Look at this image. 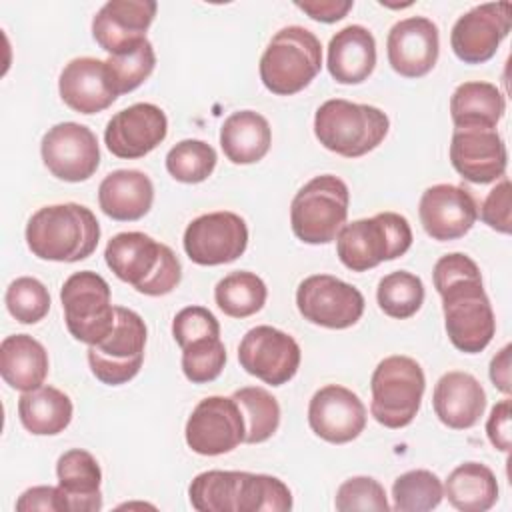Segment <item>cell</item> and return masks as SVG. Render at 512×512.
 I'll list each match as a JSON object with an SVG mask.
<instances>
[{
    "label": "cell",
    "instance_id": "44",
    "mask_svg": "<svg viewBox=\"0 0 512 512\" xmlns=\"http://www.w3.org/2000/svg\"><path fill=\"white\" fill-rule=\"evenodd\" d=\"M172 336L180 348L202 340L220 336L216 316L204 306H186L172 320Z\"/></svg>",
    "mask_w": 512,
    "mask_h": 512
},
{
    "label": "cell",
    "instance_id": "18",
    "mask_svg": "<svg viewBox=\"0 0 512 512\" xmlns=\"http://www.w3.org/2000/svg\"><path fill=\"white\" fill-rule=\"evenodd\" d=\"M308 424L318 438L330 444H346L362 434L366 408L350 388L326 384L310 398Z\"/></svg>",
    "mask_w": 512,
    "mask_h": 512
},
{
    "label": "cell",
    "instance_id": "2",
    "mask_svg": "<svg viewBox=\"0 0 512 512\" xmlns=\"http://www.w3.org/2000/svg\"><path fill=\"white\" fill-rule=\"evenodd\" d=\"M98 240L100 224L94 212L76 202L42 206L26 224V244L40 260H84L96 250Z\"/></svg>",
    "mask_w": 512,
    "mask_h": 512
},
{
    "label": "cell",
    "instance_id": "21",
    "mask_svg": "<svg viewBox=\"0 0 512 512\" xmlns=\"http://www.w3.org/2000/svg\"><path fill=\"white\" fill-rule=\"evenodd\" d=\"M450 162L464 180L472 184H490L506 174V144L496 130L454 128Z\"/></svg>",
    "mask_w": 512,
    "mask_h": 512
},
{
    "label": "cell",
    "instance_id": "30",
    "mask_svg": "<svg viewBox=\"0 0 512 512\" xmlns=\"http://www.w3.org/2000/svg\"><path fill=\"white\" fill-rule=\"evenodd\" d=\"M504 110V94L490 82H464L450 98V116L456 128L496 130Z\"/></svg>",
    "mask_w": 512,
    "mask_h": 512
},
{
    "label": "cell",
    "instance_id": "3",
    "mask_svg": "<svg viewBox=\"0 0 512 512\" xmlns=\"http://www.w3.org/2000/svg\"><path fill=\"white\" fill-rule=\"evenodd\" d=\"M108 268L146 296L170 294L182 278V266L170 246L144 232H120L104 250Z\"/></svg>",
    "mask_w": 512,
    "mask_h": 512
},
{
    "label": "cell",
    "instance_id": "10",
    "mask_svg": "<svg viewBox=\"0 0 512 512\" xmlns=\"http://www.w3.org/2000/svg\"><path fill=\"white\" fill-rule=\"evenodd\" d=\"M146 324L130 308L116 306L112 332L94 346H88V364L92 374L108 386H120L132 380L144 362Z\"/></svg>",
    "mask_w": 512,
    "mask_h": 512
},
{
    "label": "cell",
    "instance_id": "22",
    "mask_svg": "<svg viewBox=\"0 0 512 512\" xmlns=\"http://www.w3.org/2000/svg\"><path fill=\"white\" fill-rule=\"evenodd\" d=\"M158 4L154 0H108L92 20V36L110 56L146 40Z\"/></svg>",
    "mask_w": 512,
    "mask_h": 512
},
{
    "label": "cell",
    "instance_id": "8",
    "mask_svg": "<svg viewBox=\"0 0 512 512\" xmlns=\"http://www.w3.org/2000/svg\"><path fill=\"white\" fill-rule=\"evenodd\" d=\"M350 192L344 180L334 174H320L308 180L292 198L290 226L306 244H328L336 240L346 222Z\"/></svg>",
    "mask_w": 512,
    "mask_h": 512
},
{
    "label": "cell",
    "instance_id": "6",
    "mask_svg": "<svg viewBox=\"0 0 512 512\" xmlns=\"http://www.w3.org/2000/svg\"><path fill=\"white\" fill-rule=\"evenodd\" d=\"M412 246V228L402 214L380 212L344 224L336 236V254L352 272H366L394 260Z\"/></svg>",
    "mask_w": 512,
    "mask_h": 512
},
{
    "label": "cell",
    "instance_id": "1",
    "mask_svg": "<svg viewBox=\"0 0 512 512\" xmlns=\"http://www.w3.org/2000/svg\"><path fill=\"white\" fill-rule=\"evenodd\" d=\"M432 280L442 298L444 328L454 348L464 354L482 352L494 338L496 320L476 262L462 252L446 254L436 260Z\"/></svg>",
    "mask_w": 512,
    "mask_h": 512
},
{
    "label": "cell",
    "instance_id": "25",
    "mask_svg": "<svg viewBox=\"0 0 512 512\" xmlns=\"http://www.w3.org/2000/svg\"><path fill=\"white\" fill-rule=\"evenodd\" d=\"M330 76L338 84H360L376 66V40L372 32L360 24L338 30L328 42Z\"/></svg>",
    "mask_w": 512,
    "mask_h": 512
},
{
    "label": "cell",
    "instance_id": "40",
    "mask_svg": "<svg viewBox=\"0 0 512 512\" xmlns=\"http://www.w3.org/2000/svg\"><path fill=\"white\" fill-rule=\"evenodd\" d=\"M104 62H106V72H108L110 84H112L116 96H120V94L136 90L154 72L156 54H154L150 40L146 38L136 48L122 52V54H114Z\"/></svg>",
    "mask_w": 512,
    "mask_h": 512
},
{
    "label": "cell",
    "instance_id": "36",
    "mask_svg": "<svg viewBox=\"0 0 512 512\" xmlns=\"http://www.w3.org/2000/svg\"><path fill=\"white\" fill-rule=\"evenodd\" d=\"M376 300L386 316L404 320L420 310L424 302V284L420 276L406 270H396L378 282Z\"/></svg>",
    "mask_w": 512,
    "mask_h": 512
},
{
    "label": "cell",
    "instance_id": "16",
    "mask_svg": "<svg viewBox=\"0 0 512 512\" xmlns=\"http://www.w3.org/2000/svg\"><path fill=\"white\" fill-rule=\"evenodd\" d=\"M512 28L510 2H486L462 14L450 32V46L466 64L488 62Z\"/></svg>",
    "mask_w": 512,
    "mask_h": 512
},
{
    "label": "cell",
    "instance_id": "17",
    "mask_svg": "<svg viewBox=\"0 0 512 512\" xmlns=\"http://www.w3.org/2000/svg\"><path fill=\"white\" fill-rule=\"evenodd\" d=\"M166 134L168 118L164 110L150 102H138L108 120L104 144L114 156L134 160L152 152Z\"/></svg>",
    "mask_w": 512,
    "mask_h": 512
},
{
    "label": "cell",
    "instance_id": "32",
    "mask_svg": "<svg viewBox=\"0 0 512 512\" xmlns=\"http://www.w3.org/2000/svg\"><path fill=\"white\" fill-rule=\"evenodd\" d=\"M444 496L460 512H486L498 500V482L486 464L464 462L448 474Z\"/></svg>",
    "mask_w": 512,
    "mask_h": 512
},
{
    "label": "cell",
    "instance_id": "15",
    "mask_svg": "<svg viewBox=\"0 0 512 512\" xmlns=\"http://www.w3.org/2000/svg\"><path fill=\"white\" fill-rule=\"evenodd\" d=\"M40 154L50 174L64 182H84L100 164L96 134L78 122L52 126L42 136Z\"/></svg>",
    "mask_w": 512,
    "mask_h": 512
},
{
    "label": "cell",
    "instance_id": "38",
    "mask_svg": "<svg viewBox=\"0 0 512 512\" xmlns=\"http://www.w3.org/2000/svg\"><path fill=\"white\" fill-rule=\"evenodd\" d=\"M290 508L292 492L280 478L242 472L236 512H286Z\"/></svg>",
    "mask_w": 512,
    "mask_h": 512
},
{
    "label": "cell",
    "instance_id": "29",
    "mask_svg": "<svg viewBox=\"0 0 512 512\" xmlns=\"http://www.w3.org/2000/svg\"><path fill=\"white\" fill-rule=\"evenodd\" d=\"M270 144V124L254 110L232 112L220 128V148L232 164H254L262 160Z\"/></svg>",
    "mask_w": 512,
    "mask_h": 512
},
{
    "label": "cell",
    "instance_id": "31",
    "mask_svg": "<svg viewBox=\"0 0 512 512\" xmlns=\"http://www.w3.org/2000/svg\"><path fill=\"white\" fill-rule=\"evenodd\" d=\"M72 400L54 386H40L24 392L18 400L22 426L36 436H56L72 420Z\"/></svg>",
    "mask_w": 512,
    "mask_h": 512
},
{
    "label": "cell",
    "instance_id": "39",
    "mask_svg": "<svg viewBox=\"0 0 512 512\" xmlns=\"http://www.w3.org/2000/svg\"><path fill=\"white\" fill-rule=\"evenodd\" d=\"M216 160V150L208 142L188 138L168 150L166 170L178 182L198 184L214 172Z\"/></svg>",
    "mask_w": 512,
    "mask_h": 512
},
{
    "label": "cell",
    "instance_id": "49",
    "mask_svg": "<svg viewBox=\"0 0 512 512\" xmlns=\"http://www.w3.org/2000/svg\"><path fill=\"white\" fill-rule=\"evenodd\" d=\"M490 380L500 392L510 394V344H506L492 358V362H490Z\"/></svg>",
    "mask_w": 512,
    "mask_h": 512
},
{
    "label": "cell",
    "instance_id": "24",
    "mask_svg": "<svg viewBox=\"0 0 512 512\" xmlns=\"http://www.w3.org/2000/svg\"><path fill=\"white\" fill-rule=\"evenodd\" d=\"M432 406L444 426L452 430H468L478 424L484 414L486 392L472 374L452 370L438 378Z\"/></svg>",
    "mask_w": 512,
    "mask_h": 512
},
{
    "label": "cell",
    "instance_id": "27",
    "mask_svg": "<svg viewBox=\"0 0 512 512\" xmlns=\"http://www.w3.org/2000/svg\"><path fill=\"white\" fill-rule=\"evenodd\" d=\"M56 476L70 512H96L102 508V470L90 452L80 448L66 450L56 462Z\"/></svg>",
    "mask_w": 512,
    "mask_h": 512
},
{
    "label": "cell",
    "instance_id": "33",
    "mask_svg": "<svg viewBox=\"0 0 512 512\" xmlns=\"http://www.w3.org/2000/svg\"><path fill=\"white\" fill-rule=\"evenodd\" d=\"M268 298V288L260 276L248 270L226 274L214 288L218 308L232 318H248L262 310Z\"/></svg>",
    "mask_w": 512,
    "mask_h": 512
},
{
    "label": "cell",
    "instance_id": "37",
    "mask_svg": "<svg viewBox=\"0 0 512 512\" xmlns=\"http://www.w3.org/2000/svg\"><path fill=\"white\" fill-rule=\"evenodd\" d=\"M392 498L398 512H426L442 502L444 484L430 470H408L394 480Z\"/></svg>",
    "mask_w": 512,
    "mask_h": 512
},
{
    "label": "cell",
    "instance_id": "12",
    "mask_svg": "<svg viewBox=\"0 0 512 512\" xmlns=\"http://www.w3.org/2000/svg\"><path fill=\"white\" fill-rule=\"evenodd\" d=\"M186 444L200 456H220L244 442L246 426L238 402L230 396L200 400L186 420Z\"/></svg>",
    "mask_w": 512,
    "mask_h": 512
},
{
    "label": "cell",
    "instance_id": "13",
    "mask_svg": "<svg viewBox=\"0 0 512 512\" xmlns=\"http://www.w3.org/2000/svg\"><path fill=\"white\" fill-rule=\"evenodd\" d=\"M182 244L194 264H228L244 254L248 246V226L244 218L234 212H208L186 226Z\"/></svg>",
    "mask_w": 512,
    "mask_h": 512
},
{
    "label": "cell",
    "instance_id": "14",
    "mask_svg": "<svg viewBox=\"0 0 512 512\" xmlns=\"http://www.w3.org/2000/svg\"><path fill=\"white\" fill-rule=\"evenodd\" d=\"M298 342L268 324L250 328L238 346L240 366L270 386H282L294 378L300 366Z\"/></svg>",
    "mask_w": 512,
    "mask_h": 512
},
{
    "label": "cell",
    "instance_id": "34",
    "mask_svg": "<svg viewBox=\"0 0 512 512\" xmlns=\"http://www.w3.org/2000/svg\"><path fill=\"white\" fill-rule=\"evenodd\" d=\"M240 476L236 470H208L198 474L190 486V504L198 512H236Z\"/></svg>",
    "mask_w": 512,
    "mask_h": 512
},
{
    "label": "cell",
    "instance_id": "42",
    "mask_svg": "<svg viewBox=\"0 0 512 512\" xmlns=\"http://www.w3.org/2000/svg\"><path fill=\"white\" fill-rule=\"evenodd\" d=\"M226 364V348L216 338H202L182 348V372L192 384H206L220 376Z\"/></svg>",
    "mask_w": 512,
    "mask_h": 512
},
{
    "label": "cell",
    "instance_id": "19",
    "mask_svg": "<svg viewBox=\"0 0 512 512\" xmlns=\"http://www.w3.org/2000/svg\"><path fill=\"white\" fill-rule=\"evenodd\" d=\"M418 216L432 240L450 242L470 232L478 218V206L470 190L456 184H434L422 192Z\"/></svg>",
    "mask_w": 512,
    "mask_h": 512
},
{
    "label": "cell",
    "instance_id": "35",
    "mask_svg": "<svg viewBox=\"0 0 512 512\" xmlns=\"http://www.w3.org/2000/svg\"><path fill=\"white\" fill-rule=\"evenodd\" d=\"M238 402L244 426H246V444H260L266 442L280 426V404L278 400L260 386H246L232 394Z\"/></svg>",
    "mask_w": 512,
    "mask_h": 512
},
{
    "label": "cell",
    "instance_id": "28",
    "mask_svg": "<svg viewBox=\"0 0 512 512\" xmlns=\"http://www.w3.org/2000/svg\"><path fill=\"white\" fill-rule=\"evenodd\" d=\"M48 352L28 334L6 336L0 344V374L8 386L20 392L40 388L48 376Z\"/></svg>",
    "mask_w": 512,
    "mask_h": 512
},
{
    "label": "cell",
    "instance_id": "26",
    "mask_svg": "<svg viewBox=\"0 0 512 512\" xmlns=\"http://www.w3.org/2000/svg\"><path fill=\"white\" fill-rule=\"evenodd\" d=\"M154 202V184L140 170H114L98 186L102 212L118 222H132L146 216Z\"/></svg>",
    "mask_w": 512,
    "mask_h": 512
},
{
    "label": "cell",
    "instance_id": "9",
    "mask_svg": "<svg viewBox=\"0 0 512 512\" xmlns=\"http://www.w3.org/2000/svg\"><path fill=\"white\" fill-rule=\"evenodd\" d=\"M60 300L66 328L78 342L94 346L112 332L116 306H112L110 286L100 274L74 272L64 280Z\"/></svg>",
    "mask_w": 512,
    "mask_h": 512
},
{
    "label": "cell",
    "instance_id": "4",
    "mask_svg": "<svg viewBox=\"0 0 512 512\" xmlns=\"http://www.w3.org/2000/svg\"><path fill=\"white\" fill-rule=\"evenodd\" d=\"M388 116L370 104L332 98L318 106L314 114V134L318 142L344 158H358L374 150L388 134Z\"/></svg>",
    "mask_w": 512,
    "mask_h": 512
},
{
    "label": "cell",
    "instance_id": "41",
    "mask_svg": "<svg viewBox=\"0 0 512 512\" xmlns=\"http://www.w3.org/2000/svg\"><path fill=\"white\" fill-rule=\"evenodd\" d=\"M6 308L20 324H36L50 310L48 288L32 276H20L6 288Z\"/></svg>",
    "mask_w": 512,
    "mask_h": 512
},
{
    "label": "cell",
    "instance_id": "7",
    "mask_svg": "<svg viewBox=\"0 0 512 512\" xmlns=\"http://www.w3.org/2000/svg\"><path fill=\"white\" fill-rule=\"evenodd\" d=\"M424 388V370L414 358L388 356L378 362L370 378V414L386 428H404L416 418Z\"/></svg>",
    "mask_w": 512,
    "mask_h": 512
},
{
    "label": "cell",
    "instance_id": "23",
    "mask_svg": "<svg viewBox=\"0 0 512 512\" xmlns=\"http://www.w3.org/2000/svg\"><path fill=\"white\" fill-rule=\"evenodd\" d=\"M58 90L64 104L80 114L102 112L118 98L110 84L106 62L92 56L70 60L60 72Z\"/></svg>",
    "mask_w": 512,
    "mask_h": 512
},
{
    "label": "cell",
    "instance_id": "11",
    "mask_svg": "<svg viewBox=\"0 0 512 512\" xmlns=\"http://www.w3.org/2000/svg\"><path fill=\"white\" fill-rule=\"evenodd\" d=\"M296 306L304 320L316 326L344 330L362 318L364 296L356 286L332 274H312L298 284Z\"/></svg>",
    "mask_w": 512,
    "mask_h": 512
},
{
    "label": "cell",
    "instance_id": "47",
    "mask_svg": "<svg viewBox=\"0 0 512 512\" xmlns=\"http://www.w3.org/2000/svg\"><path fill=\"white\" fill-rule=\"evenodd\" d=\"M486 434L490 444L500 450L508 452L510 450V398L500 400L488 416L486 422Z\"/></svg>",
    "mask_w": 512,
    "mask_h": 512
},
{
    "label": "cell",
    "instance_id": "20",
    "mask_svg": "<svg viewBox=\"0 0 512 512\" xmlns=\"http://www.w3.org/2000/svg\"><path fill=\"white\" fill-rule=\"evenodd\" d=\"M386 54L392 70L400 76H426L440 54L438 26L426 16H408L398 20L388 32Z\"/></svg>",
    "mask_w": 512,
    "mask_h": 512
},
{
    "label": "cell",
    "instance_id": "45",
    "mask_svg": "<svg viewBox=\"0 0 512 512\" xmlns=\"http://www.w3.org/2000/svg\"><path fill=\"white\" fill-rule=\"evenodd\" d=\"M512 192L510 180L504 176L484 198L480 206V218L492 230L500 234H510L512 230Z\"/></svg>",
    "mask_w": 512,
    "mask_h": 512
},
{
    "label": "cell",
    "instance_id": "48",
    "mask_svg": "<svg viewBox=\"0 0 512 512\" xmlns=\"http://www.w3.org/2000/svg\"><path fill=\"white\" fill-rule=\"evenodd\" d=\"M352 0H310V2H296V8L306 12L312 20L318 22H336L342 20L348 10H352Z\"/></svg>",
    "mask_w": 512,
    "mask_h": 512
},
{
    "label": "cell",
    "instance_id": "46",
    "mask_svg": "<svg viewBox=\"0 0 512 512\" xmlns=\"http://www.w3.org/2000/svg\"><path fill=\"white\" fill-rule=\"evenodd\" d=\"M18 512H70L66 496L60 486H32L20 494L16 500Z\"/></svg>",
    "mask_w": 512,
    "mask_h": 512
},
{
    "label": "cell",
    "instance_id": "43",
    "mask_svg": "<svg viewBox=\"0 0 512 512\" xmlns=\"http://www.w3.org/2000/svg\"><path fill=\"white\" fill-rule=\"evenodd\" d=\"M334 506L340 512H352V510L386 512V510H390L384 486L372 476H352V478L344 480L336 490Z\"/></svg>",
    "mask_w": 512,
    "mask_h": 512
},
{
    "label": "cell",
    "instance_id": "5",
    "mask_svg": "<svg viewBox=\"0 0 512 512\" xmlns=\"http://www.w3.org/2000/svg\"><path fill=\"white\" fill-rule=\"evenodd\" d=\"M260 80L278 96L304 90L322 68L320 38L304 26L280 28L260 56Z\"/></svg>",
    "mask_w": 512,
    "mask_h": 512
}]
</instances>
